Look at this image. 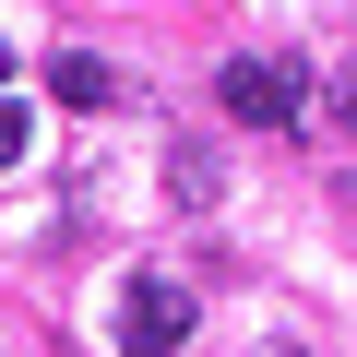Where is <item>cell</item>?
<instances>
[{
    "label": "cell",
    "mask_w": 357,
    "mask_h": 357,
    "mask_svg": "<svg viewBox=\"0 0 357 357\" xmlns=\"http://www.w3.org/2000/svg\"><path fill=\"white\" fill-rule=\"evenodd\" d=\"M191 321H203V298L178 286V274H131V286H119V345H131V357H167Z\"/></svg>",
    "instance_id": "cell-2"
},
{
    "label": "cell",
    "mask_w": 357,
    "mask_h": 357,
    "mask_svg": "<svg viewBox=\"0 0 357 357\" xmlns=\"http://www.w3.org/2000/svg\"><path fill=\"white\" fill-rule=\"evenodd\" d=\"M0 84H13V48H0Z\"/></svg>",
    "instance_id": "cell-7"
},
{
    "label": "cell",
    "mask_w": 357,
    "mask_h": 357,
    "mask_svg": "<svg viewBox=\"0 0 357 357\" xmlns=\"http://www.w3.org/2000/svg\"><path fill=\"white\" fill-rule=\"evenodd\" d=\"M298 96H310V72H286V60H227L215 72V107L238 131H298Z\"/></svg>",
    "instance_id": "cell-1"
},
{
    "label": "cell",
    "mask_w": 357,
    "mask_h": 357,
    "mask_svg": "<svg viewBox=\"0 0 357 357\" xmlns=\"http://www.w3.org/2000/svg\"><path fill=\"white\" fill-rule=\"evenodd\" d=\"M215 191H227V178H215V155H203V143H178V155H167V203H191V215H203Z\"/></svg>",
    "instance_id": "cell-4"
},
{
    "label": "cell",
    "mask_w": 357,
    "mask_h": 357,
    "mask_svg": "<svg viewBox=\"0 0 357 357\" xmlns=\"http://www.w3.org/2000/svg\"><path fill=\"white\" fill-rule=\"evenodd\" d=\"M24 143H36V119H24V96H0V167H24Z\"/></svg>",
    "instance_id": "cell-5"
},
{
    "label": "cell",
    "mask_w": 357,
    "mask_h": 357,
    "mask_svg": "<svg viewBox=\"0 0 357 357\" xmlns=\"http://www.w3.org/2000/svg\"><path fill=\"white\" fill-rule=\"evenodd\" d=\"M48 96H60V107H119L131 84H119L107 60H84V48H60V60H48Z\"/></svg>",
    "instance_id": "cell-3"
},
{
    "label": "cell",
    "mask_w": 357,
    "mask_h": 357,
    "mask_svg": "<svg viewBox=\"0 0 357 357\" xmlns=\"http://www.w3.org/2000/svg\"><path fill=\"white\" fill-rule=\"evenodd\" d=\"M333 119H345V131H357V72H345V84H333Z\"/></svg>",
    "instance_id": "cell-6"
},
{
    "label": "cell",
    "mask_w": 357,
    "mask_h": 357,
    "mask_svg": "<svg viewBox=\"0 0 357 357\" xmlns=\"http://www.w3.org/2000/svg\"><path fill=\"white\" fill-rule=\"evenodd\" d=\"M274 357H286V345H274Z\"/></svg>",
    "instance_id": "cell-8"
}]
</instances>
